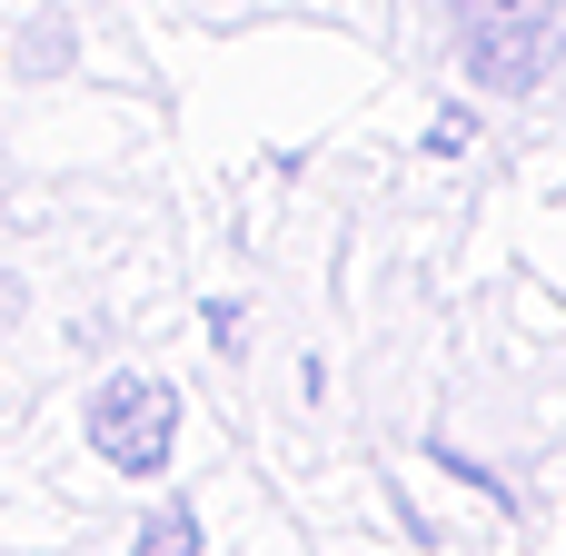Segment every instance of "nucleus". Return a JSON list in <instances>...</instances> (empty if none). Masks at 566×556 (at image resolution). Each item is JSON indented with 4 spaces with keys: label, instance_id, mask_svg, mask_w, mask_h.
<instances>
[{
    "label": "nucleus",
    "instance_id": "1",
    "mask_svg": "<svg viewBox=\"0 0 566 556\" xmlns=\"http://www.w3.org/2000/svg\"><path fill=\"white\" fill-rule=\"evenodd\" d=\"M169 438H179V398L139 368H119L109 388H90V448L119 468V478H159L169 468Z\"/></svg>",
    "mask_w": 566,
    "mask_h": 556
},
{
    "label": "nucleus",
    "instance_id": "2",
    "mask_svg": "<svg viewBox=\"0 0 566 556\" xmlns=\"http://www.w3.org/2000/svg\"><path fill=\"white\" fill-rule=\"evenodd\" d=\"M547 30H557V0H458L468 70H478V80H497V90H527V80H537Z\"/></svg>",
    "mask_w": 566,
    "mask_h": 556
},
{
    "label": "nucleus",
    "instance_id": "3",
    "mask_svg": "<svg viewBox=\"0 0 566 556\" xmlns=\"http://www.w3.org/2000/svg\"><path fill=\"white\" fill-rule=\"evenodd\" d=\"M139 556H199V517H189V507H159V517L139 527Z\"/></svg>",
    "mask_w": 566,
    "mask_h": 556
}]
</instances>
